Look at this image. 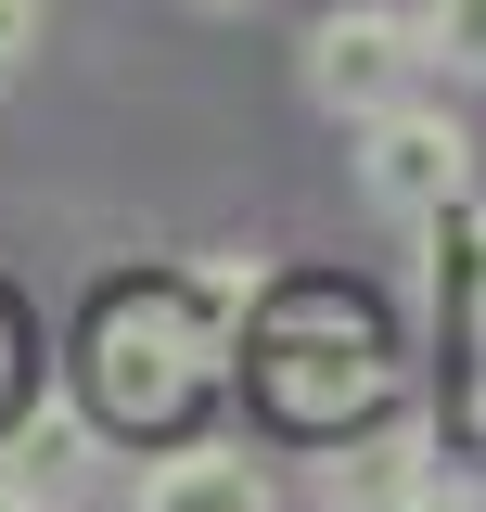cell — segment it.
Returning a JSON list of instances; mask_svg holds the SVG:
<instances>
[{
    "mask_svg": "<svg viewBox=\"0 0 486 512\" xmlns=\"http://www.w3.org/2000/svg\"><path fill=\"white\" fill-rule=\"evenodd\" d=\"M205 372H218V308L205 295H116L103 333H90V397L116 423H167Z\"/></svg>",
    "mask_w": 486,
    "mask_h": 512,
    "instance_id": "6da1fadb",
    "label": "cell"
},
{
    "mask_svg": "<svg viewBox=\"0 0 486 512\" xmlns=\"http://www.w3.org/2000/svg\"><path fill=\"white\" fill-rule=\"evenodd\" d=\"M359 192L384 218H461V192H474V128L448 116V103H384L359 116Z\"/></svg>",
    "mask_w": 486,
    "mask_h": 512,
    "instance_id": "7a4b0ae2",
    "label": "cell"
},
{
    "mask_svg": "<svg viewBox=\"0 0 486 512\" xmlns=\"http://www.w3.org/2000/svg\"><path fill=\"white\" fill-rule=\"evenodd\" d=\"M410 77H423V26H410V13L346 0V13L307 26V103H320V116H384Z\"/></svg>",
    "mask_w": 486,
    "mask_h": 512,
    "instance_id": "3957f363",
    "label": "cell"
},
{
    "mask_svg": "<svg viewBox=\"0 0 486 512\" xmlns=\"http://www.w3.org/2000/svg\"><path fill=\"white\" fill-rule=\"evenodd\" d=\"M269 397L295 423H333V410H371L384 397V346H371L359 308H295V333L269 346Z\"/></svg>",
    "mask_w": 486,
    "mask_h": 512,
    "instance_id": "277c9868",
    "label": "cell"
},
{
    "mask_svg": "<svg viewBox=\"0 0 486 512\" xmlns=\"http://www.w3.org/2000/svg\"><path fill=\"white\" fill-rule=\"evenodd\" d=\"M128 512H269V474H256L243 448H167V461L128 487Z\"/></svg>",
    "mask_w": 486,
    "mask_h": 512,
    "instance_id": "5b68a950",
    "label": "cell"
},
{
    "mask_svg": "<svg viewBox=\"0 0 486 512\" xmlns=\"http://www.w3.org/2000/svg\"><path fill=\"white\" fill-rule=\"evenodd\" d=\"M435 295H461V436L486 448V205L461 192V256L435 269Z\"/></svg>",
    "mask_w": 486,
    "mask_h": 512,
    "instance_id": "8992f818",
    "label": "cell"
},
{
    "mask_svg": "<svg viewBox=\"0 0 486 512\" xmlns=\"http://www.w3.org/2000/svg\"><path fill=\"white\" fill-rule=\"evenodd\" d=\"M410 474H423V423H384V436H359V448L320 461V500H333V512H371L384 487H410Z\"/></svg>",
    "mask_w": 486,
    "mask_h": 512,
    "instance_id": "52a82bcc",
    "label": "cell"
},
{
    "mask_svg": "<svg viewBox=\"0 0 486 512\" xmlns=\"http://www.w3.org/2000/svg\"><path fill=\"white\" fill-rule=\"evenodd\" d=\"M77 474H90V423H77V410H39V423H26V448H13V487H39V500H77Z\"/></svg>",
    "mask_w": 486,
    "mask_h": 512,
    "instance_id": "ba28073f",
    "label": "cell"
},
{
    "mask_svg": "<svg viewBox=\"0 0 486 512\" xmlns=\"http://www.w3.org/2000/svg\"><path fill=\"white\" fill-rule=\"evenodd\" d=\"M410 26H423V64H448V77H486V0H423Z\"/></svg>",
    "mask_w": 486,
    "mask_h": 512,
    "instance_id": "9c48e42d",
    "label": "cell"
},
{
    "mask_svg": "<svg viewBox=\"0 0 486 512\" xmlns=\"http://www.w3.org/2000/svg\"><path fill=\"white\" fill-rule=\"evenodd\" d=\"M205 308H218V320L256 308V256H218V269H205Z\"/></svg>",
    "mask_w": 486,
    "mask_h": 512,
    "instance_id": "30bf717a",
    "label": "cell"
},
{
    "mask_svg": "<svg viewBox=\"0 0 486 512\" xmlns=\"http://www.w3.org/2000/svg\"><path fill=\"white\" fill-rule=\"evenodd\" d=\"M26 52H39V0H0V77H13Z\"/></svg>",
    "mask_w": 486,
    "mask_h": 512,
    "instance_id": "8fae6325",
    "label": "cell"
},
{
    "mask_svg": "<svg viewBox=\"0 0 486 512\" xmlns=\"http://www.w3.org/2000/svg\"><path fill=\"white\" fill-rule=\"evenodd\" d=\"M371 512H461V500H448L435 474H410V487H384V500H371Z\"/></svg>",
    "mask_w": 486,
    "mask_h": 512,
    "instance_id": "7c38bea8",
    "label": "cell"
},
{
    "mask_svg": "<svg viewBox=\"0 0 486 512\" xmlns=\"http://www.w3.org/2000/svg\"><path fill=\"white\" fill-rule=\"evenodd\" d=\"M13 372H26V333H13V308H0V397H13Z\"/></svg>",
    "mask_w": 486,
    "mask_h": 512,
    "instance_id": "4fadbf2b",
    "label": "cell"
},
{
    "mask_svg": "<svg viewBox=\"0 0 486 512\" xmlns=\"http://www.w3.org/2000/svg\"><path fill=\"white\" fill-rule=\"evenodd\" d=\"M0 512H52V500H39V487H13V474H0Z\"/></svg>",
    "mask_w": 486,
    "mask_h": 512,
    "instance_id": "5bb4252c",
    "label": "cell"
},
{
    "mask_svg": "<svg viewBox=\"0 0 486 512\" xmlns=\"http://www.w3.org/2000/svg\"><path fill=\"white\" fill-rule=\"evenodd\" d=\"M192 13H256V0H192Z\"/></svg>",
    "mask_w": 486,
    "mask_h": 512,
    "instance_id": "9a60e30c",
    "label": "cell"
}]
</instances>
